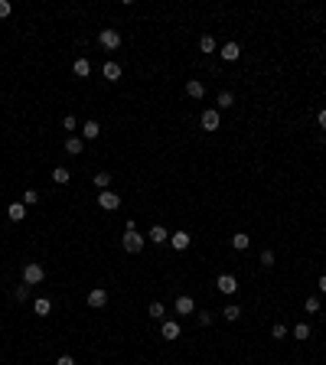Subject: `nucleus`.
Listing matches in <instances>:
<instances>
[{
	"instance_id": "1",
	"label": "nucleus",
	"mask_w": 326,
	"mask_h": 365,
	"mask_svg": "<svg viewBox=\"0 0 326 365\" xmlns=\"http://www.w3.org/2000/svg\"><path fill=\"white\" fill-rule=\"evenodd\" d=\"M144 245H147V238L137 232V228H124V238H121V248L127 251V255H141Z\"/></svg>"
},
{
	"instance_id": "2",
	"label": "nucleus",
	"mask_w": 326,
	"mask_h": 365,
	"mask_svg": "<svg viewBox=\"0 0 326 365\" xmlns=\"http://www.w3.org/2000/svg\"><path fill=\"white\" fill-rule=\"evenodd\" d=\"M43 277H46V268L39 264V261H30V264H23V284L36 287V284H43Z\"/></svg>"
},
{
	"instance_id": "3",
	"label": "nucleus",
	"mask_w": 326,
	"mask_h": 365,
	"mask_svg": "<svg viewBox=\"0 0 326 365\" xmlns=\"http://www.w3.org/2000/svg\"><path fill=\"white\" fill-rule=\"evenodd\" d=\"M199 124H202V130H218L222 114H218L216 108H206V111H202V118H199Z\"/></svg>"
},
{
	"instance_id": "4",
	"label": "nucleus",
	"mask_w": 326,
	"mask_h": 365,
	"mask_svg": "<svg viewBox=\"0 0 326 365\" xmlns=\"http://www.w3.org/2000/svg\"><path fill=\"white\" fill-rule=\"evenodd\" d=\"M216 287L225 293V297H232V293H238V280L232 277V274H218L216 277Z\"/></svg>"
},
{
	"instance_id": "5",
	"label": "nucleus",
	"mask_w": 326,
	"mask_h": 365,
	"mask_svg": "<svg viewBox=\"0 0 326 365\" xmlns=\"http://www.w3.org/2000/svg\"><path fill=\"white\" fill-rule=\"evenodd\" d=\"M98 43L105 46V49H118L121 46V33L118 30H101L98 33Z\"/></svg>"
},
{
	"instance_id": "6",
	"label": "nucleus",
	"mask_w": 326,
	"mask_h": 365,
	"mask_svg": "<svg viewBox=\"0 0 326 365\" xmlns=\"http://www.w3.org/2000/svg\"><path fill=\"white\" fill-rule=\"evenodd\" d=\"M98 205H101V209H111V212H114V209H121V196L114 193V189H105V193L98 196Z\"/></svg>"
},
{
	"instance_id": "7",
	"label": "nucleus",
	"mask_w": 326,
	"mask_h": 365,
	"mask_svg": "<svg viewBox=\"0 0 326 365\" xmlns=\"http://www.w3.org/2000/svg\"><path fill=\"white\" fill-rule=\"evenodd\" d=\"M105 303H108V290H105V287L88 290V307H91V310H101Z\"/></svg>"
},
{
	"instance_id": "8",
	"label": "nucleus",
	"mask_w": 326,
	"mask_h": 365,
	"mask_svg": "<svg viewBox=\"0 0 326 365\" xmlns=\"http://www.w3.org/2000/svg\"><path fill=\"white\" fill-rule=\"evenodd\" d=\"M180 333H183V329H180V323H176V320H163V326H160V336L166 339V343H173V339H180Z\"/></svg>"
},
{
	"instance_id": "9",
	"label": "nucleus",
	"mask_w": 326,
	"mask_h": 365,
	"mask_svg": "<svg viewBox=\"0 0 326 365\" xmlns=\"http://www.w3.org/2000/svg\"><path fill=\"white\" fill-rule=\"evenodd\" d=\"M218 55H222L225 62H238V59H241V46H238V43H225Z\"/></svg>"
},
{
	"instance_id": "10",
	"label": "nucleus",
	"mask_w": 326,
	"mask_h": 365,
	"mask_svg": "<svg viewBox=\"0 0 326 365\" xmlns=\"http://www.w3.org/2000/svg\"><path fill=\"white\" fill-rule=\"evenodd\" d=\"M173 307H176V313H180V316H189V313H196L193 297H186V293H183V297H176V303H173Z\"/></svg>"
},
{
	"instance_id": "11",
	"label": "nucleus",
	"mask_w": 326,
	"mask_h": 365,
	"mask_svg": "<svg viewBox=\"0 0 326 365\" xmlns=\"http://www.w3.org/2000/svg\"><path fill=\"white\" fill-rule=\"evenodd\" d=\"M186 95L199 101V98H206V85H202L199 78H189V82H186Z\"/></svg>"
},
{
	"instance_id": "12",
	"label": "nucleus",
	"mask_w": 326,
	"mask_h": 365,
	"mask_svg": "<svg viewBox=\"0 0 326 365\" xmlns=\"http://www.w3.org/2000/svg\"><path fill=\"white\" fill-rule=\"evenodd\" d=\"M33 313H36V316H49V313H53V300H49V297H36V300H33Z\"/></svg>"
},
{
	"instance_id": "13",
	"label": "nucleus",
	"mask_w": 326,
	"mask_h": 365,
	"mask_svg": "<svg viewBox=\"0 0 326 365\" xmlns=\"http://www.w3.org/2000/svg\"><path fill=\"white\" fill-rule=\"evenodd\" d=\"M147 241H153V245H163V241H170V232L163 225H153L150 232H147Z\"/></svg>"
},
{
	"instance_id": "14",
	"label": "nucleus",
	"mask_w": 326,
	"mask_h": 365,
	"mask_svg": "<svg viewBox=\"0 0 326 365\" xmlns=\"http://www.w3.org/2000/svg\"><path fill=\"white\" fill-rule=\"evenodd\" d=\"M7 219H10V222H23V219H26V205L23 202H10L7 205Z\"/></svg>"
},
{
	"instance_id": "15",
	"label": "nucleus",
	"mask_w": 326,
	"mask_h": 365,
	"mask_svg": "<svg viewBox=\"0 0 326 365\" xmlns=\"http://www.w3.org/2000/svg\"><path fill=\"white\" fill-rule=\"evenodd\" d=\"M170 245H173L176 251H186V248H189V232H170Z\"/></svg>"
},
{
	"instance_id": "16",
	"label": "nucleus",
	"mask_w": 326,
	"mask_h": 365,
	"mask_svg": "<svg viewBox=\"0 0 326 365\" xmlns=\"http://www.w3.org/2000/svg\"><path fill=\"white\" fill-rule=\"evenodd\" d=\"M101 75L108 78V82H118V78H121V65L118 62H105V65H101Z\"/></svg>"
},
{
	"instance_id": "17",
	"label": "nucleus",
	"mask_w": 326,
	"mask_h": 365,
	"mask_svg": "<svg viewBox=\"0 0 326 365\" xmlns=\"http://www.w3.org/2000/svg\"><path fill=\"white\" fill-rule=\"evenodd\" d=\"M82 150H85V140H82V137H69V140H65V153L78 157Z\"/></svg>"
},
{
	"instance_id": "18",
	"label": "nucleus",
	"mask_w": 326,
	"mask_h": 365,
	"mask_svg": "<svg viewBox=\"0 0 326 365\" xmlns=\"http://www.w3.org/2000/svg\"><path fill=\"white\" fill-rule=\"evenodd\" d=\"M72 72H75L78 78H88V75H91V62H88V59H75Z\"/></svg>"
},
{
	"instance_id": "19",
	"label": "nucleus",
	"mask_w": 326,
	"mask_h": 365,
	"mask_svg": "<svg viewBox=\"0 0 326 365\" xmlns=\"http://www.w3.org/2000/svg\"><path fill=\"white\" fill-rule=\"evenodd\" d=\"M235 105V95L232 91H218V98H216V111H225V108H232Z\"/></svg>"
},
{
	"instance_id": "20",
	"label": "nucleus",
	"mask_w": 326,
	"mask_h": 365,
	"mask_svg": "<svg viewBox=\"0 0 326 365\" xmlns=\"http://www.w3.org/2000/svg\"><path fill=\"white\" fill-rule=\"evenodd\" d=\"M98 134H101V124H98V121H85V128H82V137H85V140H95Z\"/></svg>"
},
{
	"instance_id": "21",
	"label": "nucleus",
	"mask_w": 326,
	"mask_h": 365,
	"mask_svg": "<svg viewBox=\"0 0 326 365\" xmlns=\"http://www.w3.org/2000/svg\"><path fill=\"white\" fill-rule=\"evenodd\" d=\"M248 245H251V235H245V232H238V235H232V248H235V251H245Z\"/></svg>"
},
{
	"instance_id": "22",
	"label": "nucleus",
	"mask_w": 326,
	"mask_h": 365,
	"mask_svg": "<svg viewBox=\"0 0 326 365\" xmlns=\"http://www.w3.org/2000/svg\"><path fill=\"white\" fill-rule=\"evenodd\" d=\"M163 313H166V307H163L160 300H153L150 307H147V316H150V320H160L163 323Z\"/></svg>"
},
{
	"instance_id": "23",
	"label": "nucleus",
	"mask_w": 326,
	"mask_h": 365,
	"mask_svg": "<svg viewBox=\"0 0 326 365\" xmlns=\"http://www.w3.org/2000/svg\"><path fill=\"white\" fill-rule=\"evenodd\" d=\"M222 316H225V320H228V323H235V320H241V307H238V303H228L225 310H222Z\"/></svg>"
},
{
	"instance_id": "24",
	"label": "nucleus",
	"mask_w": 326,
	"mask_h": 365,
	"mask_svg": "<svg viewBox=\"0 0 326 365\" xmlns=\"http://www.w3.org/2000/svg\"><path fill=\"white\" fill-rule=\"evenodd\" d=\"M69 180H72V173L65 170V166H55V170H53V182H59V186H65V182H69Z\"/></svg>"
},
{
	"instance_id": "25",
	"label": "nucleus",
	"mask_w": 326,
	"mask_h": 365,
	"mask_svg": "<svg viewBox=\"0 0 326 365\" xmlns=\"http://www.w3.org/2000/svg\"><path fill=\"white\" fill-rule=\"evenodd\" d=\"M293 339H310V323H293Z\"/></svg>"
},
{
	"instance_id": "26",
	"label": "nucleus",
	"mask_w": 326,
	"mask_h": 365,
	"mask_svg": "<svg viewBox=\"0 0 326 365\" xmlns=\"http://www.w3.org/2000/svg\"><path fill=\"white\" fill-rule=\"evenodd\" d=\"M95 186L101 189V193H105V189H111V176H108L105 170H101V173H95Z\"/></svg>"
},
{
	"instance_id": "27",
	"label": "nucleus",
	"mask_w": 326,
	"mask_h": 365,
	"mask_svg": "<svg viewBox=\"0 0 326 365\" xmlns=\"http://www.w3.org/2000/svg\"><path fill=\"white\" fill-rule=\"evenodd\" d=\"M13 300H30V284H20V287H13Z\"/></svg>"
},
{
	"instance_id": "28",
	"label": "nucleus",
	"mask_w": 326,
	"mask_h": 365,
	"mask_svg": "<svg viewBox=\"0 0 326 365\" xmlns=\"http://www.w3.org/2000/svg\"><path fill=\"white\" fill-rule=\"evenodd\" d=\"M287 333H290V329H287L284 323H274L271 326V339H287Z\"/></svg>"
},
{
	"instance_id": "29",
	"label": "nucleus",
	"mask_w": 326,
	"mask_h": 365,
	"mask_svg": "<svg viewBox=\"0 0 326 365\" xmlns=\"http://www.w3.org/2000/svg\"><path fill=\"white\" fill-rule=\"evenodd\" d=\"M23 205H26V209H30V205H36L39 202V193H36V189H26V193H23V199H20Z\"/></svg>"
},
{
	"instance_id": "30",
	"label": "nucleus",
	"mask_w": 326,
	"mask_h": 365,
	"mask_svg": "<svg viewBox=\"0 0 326 365\" xmlns=\"http://www.w3.org/2000/svg\"><path fill=\"white\" fill-rule=\"evenodd\" d=\"M304 310H307V313H320V297H307V300H304Z\"/></svg>"
},
{
	"instance_id": "31",
	"label": "nucleus",
	"mask_w": 326,
	"mask_h": 365,
	"mask_svg": "<svg viewBox=\"0 0 326 365\" xmlns=\"http://www.w3.org/2000/svg\"><path fill=\"white\" fill-rule=\"evenodd\" d=\"M199 49H202V53H216V39H212V36H202V39H199Z\"/></svg>"
},
{
	"instance_id": "32",
	"label": "nucleus",
	"mask_w": 326,
	"mask_h": 365,
	"mask_svg": "<svg viewBox=\"0 0 326 365\" xmlns=\"http://www.w3.org/2000/svg\"><path fill=\"white\" fill-rule=\"evenodd\" d=\"M261 268H274V251H261Z\"/></svg>"
},
{
	"instance_id": "33",
	"label": "nucleus",
	"mask_w": 326,
	"mask_h": 365,
	"mask_svg": "<svg viewBox=\"0 0 326 365\" xmlns=\"http://www.w3.org/2000/svg\"><path fill=\"white\" fill-rule=\"evenodd\" d=\"M62 128H65V130H75V128H78L75 114H65V118H62Z\"/></svg>"
},
{
	"instance_id": "34",
	"label": "nucleus",
	"mask_w": 326,
	"mask_h": 365,
	"mask_svg": "<svg viewBox=\"0 0 326 365\" xmlns=\"http://www.w3.org/2000/svg\"><path fill=\"white\" fill-rule=\"evenodd\" d=\"M13 13V3L10 0H0V20H3V17H10Z\"/></svg>"
},
{
	"instance_id": "35",
	"label": "nucleus",
	"mask_w": 326,
	"mask_h": 365,
	"mask_svg": "<svg viewBox=\"0 0 326 365\" xmlns=\"http://www.w3.org/2000/svg\"><path fill=\"white\" fill-rule=\"evenodd\" d=\"M55 365H75V359H72V355H59V359H55Z\"/></svg>"
},
{
	"instance_id": "36",
	"label": "nucleus",
	"mask_w": 326,
	"mask_h": 365,
	"mask_svg": "<svg viewBox=\"0 0 326 365\" xmlns=\"http://www.w3.org/2000/svg\"><path fill=\"white\" fill-rule=\"evenodd\" d=\"M316 121H320V128L326 130V108H320V114H316Z\"/></svg>"
},
{
	"instance_id": "37",
	"label": "nucleus",
	"mask_w": 326,
	"mask_h": 365,
	"mask_svg": "<svg viewBox=\"0 0 326 365\" xmlns=\"http://www.w3.org/2000/svg\"><path fill=\"white\" fill-rule=\"evenodd\" d=\"M320 293H326V274L320 277Z\"/></svg>"
}]
</instances>
